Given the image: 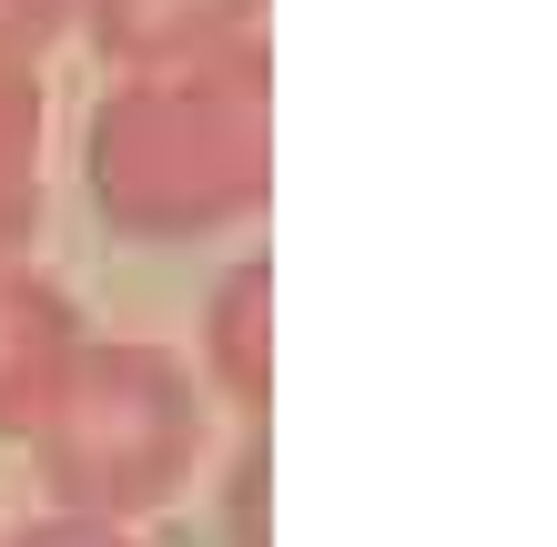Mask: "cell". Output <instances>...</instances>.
Here are the masks:
<instances>
[{
	"instance_id": "1",
	"label": "cell",
	"mask_w": 557,
	"mask_h": 547,
	"mask_svg": "<svg viewBox=\"0 0 557 547\" xmlns=\"http://www.w3.org/2000/svg\"><path fill=\"white\" fill-rule=\"evenodd\" d=\"M91 213L133 244H183L264 213L274 192V72L264 51H213L173 72H122L82 122Z\"/></svg>"
},
{
	"instance_id": "2",
	"label": "cell",
	"mask_w": 557,
	"mask_h": 547,
	"mask_svg": "<svg viewBox=\"0 0 557 547\" xmlns=\"http://www.w3.org/2000/svg\"><path fill=\"white\" fill-rule=\"evenodd\" d=\"M30 446H41V476L72 518L133 527L203 467V385H193V365L173 345H143V335L82 345L51 426Z\"/></svg>"
},
{
	"instance_id": "3",
	"label": "cell",
	"mask_w": 557,
	"mask_h": 547,
	"mask_svg": "<svg viewBox=\"0 0 557 547\" xmlns=\"http://www.w3.org/2000/svg\"><path fill=\"white\" fill-rule=\"evenodd\" d=\"M82 365V314L51 274H0V436H41Z\"/></svg>"
},
{
	"instance_id": "4",
	"label": "cell",
	"mask_w": 557,
	"mask_h": 547,
	"mask_svg": "<svg viewBox=\"0 0 557 547\" xmlns=\"http://www.w3.org/2000/svg\"><path fill=\"white\" fill-rule=\"evenodd\" d=\"M264 0H82V30L112 72H173V61L244 51Z\"/></svg>"
},
{
	"instance_id": "5",
	"label": "cell",
	"mask_w": 557,
	"mask_h": 547,
	"mask_svg": "<svg viewBox=\"0 0 557 547\" xmlns=\"http://www.w3.org/2000/svg\"><path fill=\"white\" fill-rule=\"evenodd\" d=\"M203 375H213V396L234 406L244 426H264V406H274V264L264 253H244V264L213 284V304H203Z\"/></svg>"
},
{
	"instance_id": "6",
	"label": "cell",
	"mask_w": 557,
	"mask_h": 547,
	"mask_svg": "<svg viewBox=\"0 0 557 547\" xmlns=\"http://www.w3.org/2000/svg\"><path fill=\"white\" fill-rule=\"evenodd\" d=\"M41 223V72L0 51V274Z\"/></svg>"
},
{
	"instance_id": "7",
	"label": "cell",
	"mask_w": 557,
	"mask_h": 547,
	"mask_svg": "<svg viewBox=\"0 0 557 547\" xmlns=\"http://www.w3.org/2000/svg\"><path fill=\"white\" fill-rule=\"evenodd\" d=\"M234 547H264V487H274V446H264V426H244V446H234Z\"/></svg>"
},
{
	"instance_id": "8",
	"label": "cell",
	"mask_w": 557,
	"mask_h": 547,
	"mask_svg": "<svg viewBox=\"0 0 557 547\" xmlns=\"http://www.w3.org/2000/svg\"><path fill=\"white\" fill-rule=\"evenodd\" d=\"M72 21H82V0H0V51H11V61H41Z\"/></svg>"
},
{
	"instance_id": "9",
	"label": "cell",
	"mask_w": 557,
	"mask_h": 547,
	"mask_svg": "<svg viewBox=\"0 0 557 547\" xmlns=\"http://www.w3.org/2000/svg\"><path fill=\"white\" fill-rule=\"evenodd\" d=\"M11 547H143V537L112 527V518H72V507H51V518H30Z\"/></svg>"
}]
</instances>
